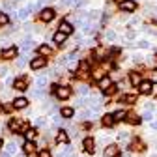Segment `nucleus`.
Returning <instances> with one entry per match:
<instances>
[{
  "mask_svg": "<svg viewBox=\"0 0 157 157\" xmlns=\"http://www.w3.org/2000/svg\"><path fill=\"white\" fill-rule=\"evenodd\" d=\"M127 150L129 151H144L146 150V144H144V140L139 139V136H135V139L127 144Z\"/></svg>",
  "mask_w": 157,
  "mask_h": 157,
  "instance_id": "f257e3e1",
  "label": "nucleus"
},
{
  "mask_svg": "<svg viewBox=\"0 0 157 157\" xmlns=\"http://www.w3.org/2000/svg\"><path fill=\"white\" fill-rule=\"evenodd\" d=\"M103 153H105V157H122V151H120L118 144H109Z\"/></svg>",
  "mask_w": 157,
  "mask_h": 157,
  "instance_id": "f03ea898",
  "label": "nucleus"
},
{
  "mask_svg": "<svg viewBox=\"0 0 157 157\" xmlns=\"http://www.w3.org/2000/svg\"><path fill=\"white\" fill-rule=\"evenodd\" d=\"M139 94H142V95H151V94H153V84H151L150 81H142L140 86H139Z\"/></svg>",
  "mask_w": 157,
  "mask_h": 157,
  "instance_id": "7ed1b4c3",
  "label": "nucleus"
},
{
  "mask_svg": "<svg viewBox=\"0 0 157 157\" xmlns=\"http://www.w3.org/2000/svg\"><path fill=\"white\" fill-rule=\"evenodd\" d=\"M118 8H120L122 11L133 13V11L136 10V2H135V0H125V2H122V4H118Z\"/></svg>",
  "mask_w": 157,
  "mask_h": 157,
  "instance_id": "20e7f679",
  "label": "nucleus"
},
{
  "mask_svg": "<svg viewBox=\"0 0 157 157\" xmlns=\"http://www.w3.org/2000/svg\"><path fill=\"white\" fill-rule=\"evenodd\" d=\"M129 82H131V86H136V88H139V86H140V82H142L140 73L131 69V71H129Z\"/></svg>",
  "mask_w": 157,
  "mask_h": 157,
  "instance_id": "39448f33",
  "label": "nucleus"
},
{
  "mask_svg": "<svg viewBox=\"0 0 157 157\" xmlns=\"http://www.w3.org/2000/svg\"><path fill=\"white\" fill-rule=\"evenodd\" d=\"M125 122H127L129 125H140V122H142V116L135 114V112H127V116H125Z\"/></svg>",
  "mask_w": 157,
  "mask_h": 157,
  "instance_id": "423d86ee",
  "label": "nucleus"
},
{
  "mask_svg": "<svg viewBox=\"0 0 157 157\" xmlns=\"http://www.w3.org/2000/svg\"><path fill=\"white\" fill-rule=\"evenodd\" d=\"M39 13H41V21H43V23H49V21H52V19H54V13H56V11H54L52 8H43Z\"/></svg>",
  "mask_w": 157,
  "mask_h": 157,
  "instance_id": "0eeeda50",
  "label": "nucleus"
},
{
  "mask_svg": "<svg viewBox=\"0 0 157 157\" xmlns=\"http://www.w3.org/2000/svg\"><path fill=\"white\" fill-rule=\"evenodd\" d=\"M13 88L19 90V92L28 90V81H26V77H21V78H17V81H13Z\"/></svg>",
  "mask_w": 157,
  "mask_h": 157,
  "instance_id": "6e6552de",
  "label": "nucleus"
},
{
  "mask_svg": "<svg viewBox=\"0 0 157 157\" xmlns=\"http://www.w3.org/2000/svg\"><path fill=\"white\" fill-rule=\"evenodd\" d=\"M118 103H122V105H135L136 103V94H124Z\"/></svg>",
  "mask_w": 157,
  "mask_h": 157,
  "instance_id": "1a4fd4ad",
  "label": "nucleus"
},
{
  "mask_svg": "<svg viewBox=\"0 0 157 157\" xmlns=\"http://www.w3.org/2000/svg\"><path fill=\"white\" fill-rule=\"evenodd\" d=\"M69 95H71V88L69 86H60V88H58V92H56L58 99H67Z\"/></svg>",
  "mask_w": 157,
  "mask_h": 157,
  "instance_id": "9d476101",
  "label": "nucleus"
},
{
  "mask_svg": "<svg viewBox=\"0 0 157 157\" xmlns=\"http://www.w3.org/2000/svg\"><path fill=\"white\" fill-rule=\"evenodd\" d=\"M82 148H84V151H88V153H94V151H95V148H94V139H92V136H86V139L82 140Z\"/></svg>",
  "mask_w": 157,
  "mask_h": 157,
  "instance_id": "9b49d317",
  "label": "nucleus"
},
{
  "mask_svg": "<svg viewBox=\"0 0 157 157\" xmlns=\"http://www.w3.org/2000/svg\"><path fill=\"white\" fill-rule=\"evenodd\" d=\"M45 64H47V60H45L43 56H39V58H34V60L30 62V67H32V69H41Z\"/></svg>",
  "mask_w": 157,
  "mask_h": 157,
  "instance_id": "f8f14e48",
  "label": "nucleus"
},
{
  "mask_svg": "<svg viewBox=\"0 0 157 157\" xmlns=\"http://www.w3.org/2000/svg\"><path fill=\"white\" fill-rule=\"evenodd\" d=\"M101 124H103V127H114L116 120H114V116H112V114H103Z\"/></svg>",
  "mask_w": 157,
  "mask_h": 157,
  "instance_id": "ddd939ff",
  "label": "nucleus"
},
{
  "mask_svg": "<svg viewBox=\"0 0 157 157\" xmlns=\"http://www.w3.org/2000/svg\"><path fill=\"white\" fill-rule=\"evenodd\" d=\"M112 84H114V82L110 81V77H109V75H105L101 81H99V88H101V92H105V90H107V88H110Z\"/></svg>",
  "mask_w": 157,
  "mask_h": 157,
  "instance_id": "4468645a",
  "label": "nucleus"
},
{
  "mask_svg": "<svg viewBox=\"0 0 157 157\" xmlns=\"http://www.w3.org/2000/svg\"><path fill=\"white\" fill-rule=\"evenodd\" d=\"M15 56H17V49L15 47H10V49L2 51V58H6V60H11V58H15Z\"/></svg>",
  "mask_w": 157,
  "mask_h": 157,
  "instance_id": "2eb2a0df",
  "label": "nucleus"
},
{
  "mask_svg": "<svg viewBox=\"0 0 157 157\" xmlns=\"http://www.w3.org/2000/svg\"><path fill=\"white\" fill-rule=\"evenodd\" d=\"M23 151H25L26 155H32V153L36 151V144H34V142H30V140H26V142L23 144Z\"/></svg>",
  "mask_w": 157,
  "mask_h": 157,
  "instance_id": "dca6fc26",
  "label": "nucleus"
},
{
  "mask_svg": "<svg viewBox=\"0 0 157 157\" xmlns=\"http://www.w3.org/2000/svg\"><path fill=\"white\" fill-rule=\"evenodd\" d=\"M28 105V99H25V97H17V99H13V109H25Z\"/></svg>",
  "mask_w": 157,
  "mask_h": 157,
  "instance_id": "f3484780",
  "label": "nucleus"
},
{
  "mask_svg": "<svg viewBox=\"0 0 157 157\" xmlns=\"http://www.w3.org/2000/svg\"><path fill=\"white\" fill-rule=\"evenodd\" d=\"M118 90H120V86H118V84H112L110 88H107V90L103 92V95H105V97H112V95L118 94Z\"/></svg>",
  "mask_w": 157,
  "mask_h": 157,
  "instance_id": "a211bd4d",
  "label": "nucleus"
},
{
  "mask_svg": "<svg viewBox=\"0 0 157 157\" xmlns=\"http://www.w3.org/2000/svg\"><path fill=\"white\" fill-rule=\"evenodd\" d=\"M112 116H114V120H116V122H125L127 110H116V112H112Z\"/></svg>",
  "mask_w": 157,
  "mask_h": 157,
  "instance_id": "6ab92c4d",
  "label": "nucleus"
},
{
  "mask_svg": "<svg viewBox=\"0 0 157 157\" xmlns=\"http://www.w3.org/2000/svg\"><path fill=\"white\" fill-rule=\"evenodd\" d=\"M67 135H66V131L64 129H60L58 131V135H56V142H60V144H67Z\"/></svg>",
  "mask_w": 157,
  "mask_h": 157,
  "instance_id": "aec40b11",
  "label": "nucleus"
},
{
  "mask_svg": "<svg viewBox=\"0 0 157 157\" xmlns=\"http://www.w3.org/2000/svg\"><path fill=\"white\" fill-rule=\"evenodd\" d=\"M66 37H67V36H66L64 32H60V30H58V32L52 36V41H54V43H64V41H66Z\"/></svg>",
  "mask_w": 157,
  "mask_h": 157,
  "instance_id": "412c9836",
  "label": "nucleus"
},
{
  "mask_svg": "<svg viewBox=\"0 0 157 157\" xmlns=\"http://www.w3.org/2000/svg\"><path fill=\"white\" fill-rule=\"evenodd\" d=\"M60 32H64V34L67 36V34H71V32H73V26H71L67 21H62V23H60Z\"/></svg>",
  "mask_w": 157,
  "mask_h": 157,
  "instance_id": "4be33fe9",
  "label": "nucleus"
},
{
  "mask_svg": "<svg viewBox=\"0 0 157 157\" xmlns=\"http://www.w3.org/2000/svg\"><path fill=\"white\" fill-rule=\"evenodd\" d=\"M37 52L41 54V56H51V54H52V49H51L49 45H41V47L37 49Z\"/></svg>",
  "mask_w": 157,
  "mask_h": 157,
  "instance_id": "5701e85b",
  "label": "nucleus"
},
{
  "mask_svg": "<svg viewBox=\"0 0 157 157\" xmlns=\"http://www.w3.org/2000/svg\"><path fill=\"white\" fill-rule=\"evenodd\" d=\"M105 75H107V73H105L103 69H95V71L92 73V78H94V81H97V82H99V81H101V78L105 77Z\"/></svg>",
  "mask_w": 157,
  "mask_h": 157,
  "instance_id": "b1692460",
  "label": "nucleus"
},
{
  "mask_svg": "<svg viewBox=\"0 0 157 157\" xmlns=\"http://www.w3.org/2000/svg\"><path fill=\"white\" fill-rule=\"evenodd\" d=\"M148 81H150L151 84H157V69H155V67L148 71Z\"/></svg>",
  "mask_w": 157,
  "mask_h": 157,
  "instance_id": "393cba45",
  "label": "nucleus"
},
{
  "mask_svg": "<svg viewBox=\"0 0 157 157\" xmlns=\"http://www.w3.org/2000/svg\"><path fill=\"white\" fill-rule=\"evenodd\" d=\"M60 114H62V118H71V116L75 114V110H73L71 107H64V109L60 110Z\"/></svg>",
  "mask_w": 157,
  "mask_h": 157,
  "instance_id": "a878e982",
  "label": "nucleus"
},
{
  "mask_svg": "<svg viewBox=\"0 0 157 157\" xmlns=\"http://www.w3.org/2000/svg\"><path fill=\"white\" fill-rule=\"evenodd\" d=\"M32 10H34V6H26V8H23L21 11H19V17H21V19H26V17L30 15Z\"/></svg>",
  "mask_w": 157,
  "mask_h": 157,
  "instance_id": "bb28decb",
  "label": "nucleus"
},
{
  "mask_svg": "<svg viewBox=\"0 0 157 157\" xmlns=\"http://www.w3.org/2000/svg\"><path fill=\"white\" fill-rule=\"evenodd\" d=\"M142 120H144V122H150V124H151V122H153V112L146 110V112L142 114Z\"/></svg>",
  "mask_w": 157,
  "mask_h": 157,
  "instance_id": "cd10ccee",
  "label": "nucleus"
},
{
  "mask_svg": "<svg viewBox=\"0 0 157 157\" xmlns=\"http://www.w3.org/2000/svg\"><path fill=\"white\" fill-rule=\"evenodd\" d=\"M8 23H10V17L6 13H0V26H6Z\"/></svg>",
  "mask_w": 157,
  "mask_h": 157,
  "instance_id": "c85d7f7f",
  "label": "nucleus"
},
{
  "mask_svg": "<svg viewBox=\"0 0 157 157\" xmlns=\"http://www.w3.org/2000/svg\"><path fill=\"white\" fill-rule=\"evenodd\" d=\"M15 151H17V142H15V140H11V142L8 144V153L11 155V153H15Z\"/></svg>",
  "mask_w": 157,
  "mask_h": 157,
  "instance_id": "c756f323",
  "label": "nucleus"
},
{
  "mask_svg": "<svg viewBox=\"0 0 157 157\" xmlns=\"http://www.w3.org/2000/svg\"><path fill=\"white\" fill-rule=\"evenodd\" d=\"M131 136H129V133H125V131H122L120 135H118V140H122V142H125V140H129Z\"/></svg>",
  "mask_w": 157,
  "mask_h": 157,
  "instance_id": "7c9ffc66",
  "label": "nucleus"
},
{
  "mask_svg": "<svg viewBox=\"0 0 157 157\" xmlns=\"http://www.w3.org/2000/svg\"><path fill=\"white\" fill-rule=\"evenodd\" d=\"M107 39H109V41H114V39H116V32L114 30H109L107 32Z\"/></svg>",
  "mask_w": 157,
  "mask_h": 157,
  "instance_id": "2f4dec72",
  "label": "nucleus"
},
{
  "mask_svg": "<svg viewBox=\"0 0 157 157\" xmlns=\"http://www.w3.org/2000/svg\"><path fill=\"white\" fill-rule=\"evenodd\" d=\"M150 45H151V43H150V41H146V39L139 41V47H140V49H150Z\"/></svg>",
  "mask_w": 157,
  "mask_h": 157,
  "instance_id": "473e14b6",
  "label": "nucleus"
},
{
  "mask_svg": "<svg viewBox=\"0 0 157 157\" xmlns=\"http://www.w3.org/2000/svg\"><path fill=\"white\" fill-rule=\"evenodd\" d=\"M45 82H47L45 77H37V86H45Z\"/></svg>",
  "mask_w": 157,
  "mask_h": 157,
  "instance_id": "72a5a7b5",
  "label": "nucleus"
},
{
  "mask_svg": "<svg viewBox=\"0 0 157 157\" xmlns=\"http://www.w3.org/2000/svg\"><path fill=\"white\" fill-rule=\"evenodd\" d=\"M25 136H26V140H28V139H34V136H36V131H34V129H30L28 133H25Z\"/></svg>",
  "mask_w": 157,
  "mask_h": 157,
  "instance_id": "f704fd0d",
  "label": "nucleus"
},
{
  "mask_svg": "<svg viewBox=\"0 0 157 157\" xmlns=\"http://www.w3.org/2000/svg\"><path fill=\"white\" fill-rule=\"evenodd\" d=\"M90 69V66H88V62H81V71L84 73V71H88Z\"/></svg>",
  "mask_w": 157,
  "mask_h": 157,
  "instance_id": "c9c22d12",
  "label": "nucleus"
},
{
  "mask_svg": "<svg viewBox=\"0 0 157 157\" xmlns=\"http://www.w3.org/2000/svg\"><path fill=\"white\" fill-rule=\"evenodd\" d=\"M37 157H52V155H51V151L43 150V151H39V155H37Z\"/></svg>",
  "mask_w": 157,
  "mask_h": 157,
  "instance_id": "e433bc0d",
  "label": "nucleus"
},
{
  "mask_svg": "<svg viewBox=\"0 0 157 157\" xmlns=\"http://www.w3.org/2000/svg\"><path fill=\"white\" fill-rule=\"evenodd\" d=\"M151 129H155V131H157V122H151Z\"/></svg>",
  "mask_w": 157,
  "mask_h": 157,
  "instance_id": "4c0bfd02",
  "label": "nucleus"
},
{
  "mask_svg": "<svg viewBox=\"0 0 157 157\" xmlns=\"http://www.w3.org/2000/svg\"><path fill=\"white\" fill-rule=\"evenodd\" d=\"M2 157H10V153H8V151H6V153H2Z\"/></svg>",
  "mask_w": 157,
  "mask_h": 157,
  "instance_id": "58836bf2",
  "label": "nucleus"
},
{
  "mask_svg": "<svg viewBox=\"0 0 157 157\" xmlns=\"http://www.w3.org/2000/svg\"><path fill=\"white\" fill-rule=\"evenodd\" d=\"M116 2H118V4H122V2H125V0H116Z\"/></svg>",
  "mask_w": 157,
  "mask_h": 157,
  "instance_id": "ea45409f",
  "label": "nucleus"
},
{
  "mask_svg": "<svg viewBox=\"0 0 157 157\" xmlns=\"http://www.w3.org/2000/svg\"><path fill=\"white\" fill-rule=\"evenodd\" d=\"M0 150H2V140H0Z\"/></svg>",
  "mask_w": 157,
  "mask_h": 157,
  "instance_id": "a19ab883",
  "label": "nucleus"
},
{
  "mask_svg": "<svg viewBox=\"0 0 157 157\" xmlns=\"http://www.w3.org/2000/svg\"><path fill=\"white\" fill-rule=\"evenodd\" d=\"M155 60H157V54H155Z\"/></svg>",
  "mask_w": 157,
  "mask_h": 157,
  "instance_id": "79ce46f5",
  "label": "nucleus"
}]
</instances>
